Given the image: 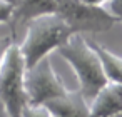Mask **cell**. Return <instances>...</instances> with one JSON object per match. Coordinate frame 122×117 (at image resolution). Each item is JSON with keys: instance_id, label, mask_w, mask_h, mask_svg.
<instances>
[{"instance_id": "1", "label": "cell", "mask_w": 122, "mask_h": 117, "mask_svg": "<svg viewBox=\"0 0 122 117\" xmlns=\"http://www.w3.org/2000/svg\"><path fill=\"white\" fill-rule=\"evenodd\" d=\"M74 34V29L59 14H45L27 22L24 40L19 44L27 69L50 55Z\"/></svg>"}, {"instance_id": "2", "label": "cell", "mask_w": 122, "mask_h": 117, "mask_svg": "<svg viewBox=\"0 0 122 117\" xmlns=\"http://www.w3.org/2000/svg\"><path fill=\"white\" fill-rule=\"evenodd\" d=\"M57 52L74 69L79 80V90L90 102L95 94L109 82L95 50L84 37V34H74L64 45L57 49Z\"/></svg>"}, {"instance_id": "3", "label": "cell", "mask_w": 122, "mask_h": 117, "mask_svg": "<svg viewBox=\"0 0 122 117\" xmlns=\"http://www.w3.org/2000/svg\"><path fill=\"white\" fill-rule=\"evenodd\" d=\"M25 70L27 65L20 47L15 40H12L0 62V100L10 117H20L22 109L29 104L24 84Z\"/></svg>"}, {"instance_id": "4", "label": "cell", "mask_w": 122, "mask_h": 117, "mask_svg": "<svg viewBox=\"0 0 122 117\" xmlns=\"http://www.w3.org/2000/svg\"><path fill=\"white\" fill-rule=\"evenodd\" d=\"M57 12L67 20L75 34H100L110 30L117 19L105 7H94L80 0H55Z\"/></svg>"}, {"instance_id": "5", "label": "cell", "mask_w": 122, "mask_h": 117, "mask_svg": "<svg viewBox=\"0 0 122 117\" xmlns=\"http://www.w3.org/2000/svg\"><path fill=\"white\" fill-rule=\"evenodd\" d=\"M24 84L29 104H44L69 90L64 80L54 70L49 55L25 70Z\"/></svg>"}, {"instance_id": "6", "label": "cell", "mask_w": 122, "mask_h": 117, "mask_svg": "<svg viewBox=\"0 0 122 117\" xmlns=\"http://www.w3.org/2000/svg\"><path fill=\"white\" fill-rule=\"evenodd\" d=\"M55 12H57L55 0H15L12 15L9 20L12 39L15 37L17 29L22 25H27V22H30L32 19L45 14H55Z\"/></svg>"}, {"instance_id": "7", "label": "cell", "mask_w": 122, "mask_h": 117, "mask_svg": "<svg viewBox=\"0 0 122 117\" xmlns=\"http://www.w3.org/2000/svg\"><path fill=\"white\" fill-rule=\"evenodd\" d=\"M44 105L52 117H89V100L79 89L67 90L62 95L44 102Z\"/></svg>"}, {"instance_id": "8", "label": "cell", "mask_w": 122, "mask_h": 117, "mask_svg": "<svg viewBox=\"0 0 122 117\" xmlns=\"http://www.w3.org/2000/svg\"><path fill=\"white\" fill-rule=\"evenodd\" d=\"M122 110V84L107 82L89 102V117H110Z\"/></svg>"}, {"instance_id": "9", "label": "cell", "mask_w": 122, "mask_h": 117, "mask_svg": "<svg viewBox=\"0 0 122 117\" xmlns=\"http://www.w3.org/2000/svg\"><path fill=\"white\" fill-rule=\"evenodd\" d=\"M87 40L92 45V49L95 50L97 57H99L102 70H104L107 80L109 82H119V84H122V57L112 54L110 50H107L104 45H100L95 40H90V39H87Z\"/></svg>"}, {"instance_id": "10", "label": "cell", "mask_w": 122, "mask_h": 117, "mask_svg": "<svg viewBox=\"0 0 122 117\" xmlns=\"http://www.w3.org/2000/svg\"><path fill=\"white\" fill-rule=\"evenodd\" d=\"M20 117H52L44 104H27L22 109Z\"/></svg>"}, {"instance_id": "11", "label": "cell", "mask_w": 122, "mask_h": 117, "mask_svg": "<svg viewBox=\"0 0 122 117\" xmlns=\"http://www.w3.org/2000/svg\"><path fill=\"white\" fill-rule=\"evenodd\" d=\"M105 9L117 19V22L122 24V0H109L105 4Z\"/></svg>"}, {"instance_id": "12", "label": "cell", "mask_w": 122, "mask_h": 117, "mask_svg": "<svg viewBox=\"0 0 122 117\" xmlns=\"http://www.w3.org/2000/svg\"><path fill=\"white\" fill-rule=\"evenodd\" d=\"M12 40H14L12 37H4V39H0V62H2V57H4V52H5L7 45H9Z\"/></svg>"}, {"instance_id": "13", "label": "cell", "mask_w": 122, "mask_h": 117, "mask_svg": "<svg viewBox=\"0 0 122 117\" xmlns=\"http://www.w3.org/2000/svg\"><path fill=\"white\" fill-rule=\"evenodd\" d=\"M82 4H87V5H94V7H105V4L109 0H80Z\"/></svg>"}, {"instance_id": "14", "label": "cell", "mask_w": 122, "mask_h": 117, "mask_svg": "<svg viewBox=\"0 0 122 117\" xmlns=\"http://www.w3.org/2000/svg\"><path fill=\"white\" fill-rule=\"evenodd\" d=\"M0 117H10L9 112H7V109H5V105L2 104V100H0Z\"/></svg>"}, {"instance_id": "15", "label": "cell", "mask_w": 122, "mask_h": 117, "mask_svg": "<svg viewBox=\"0 0 122 117\" xmlns=\"http://www.w3.org/2000/svg\"><path fill=\"white\" fill-rule=\"evenodd\" d=\"M110 117H122V110H120V112H117V114H114V115H110Z\"/></svg>"}, {"instance_id": "16", "label": "cell", "mask_w": 122, "mask_h": 117, "mask_svg": "<svg viewBox=\"0 0 122 117\" xmlns=\"http://www.w3.org/2000/svg\"><path fill=\"white\" fill-rule=\"evenodd\" d=\"M5 2H9V4H12V5H14V4H15V0H5Z\"/></svg>"}]
</instances>
